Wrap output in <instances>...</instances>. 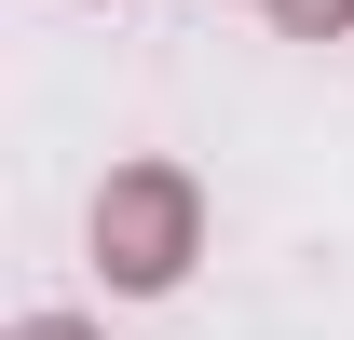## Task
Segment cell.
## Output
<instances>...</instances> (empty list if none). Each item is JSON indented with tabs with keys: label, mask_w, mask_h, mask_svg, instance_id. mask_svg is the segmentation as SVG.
Wrapping results in <instances>:
<instances>
[]
</instances>
